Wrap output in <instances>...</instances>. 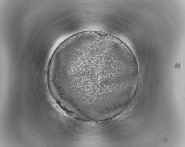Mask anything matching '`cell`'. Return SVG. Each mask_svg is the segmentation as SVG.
<instances>
[{"instance_id": "1", "label": "cell", "mask_w": 185, "mask_h": 147, "mask_svg": "<svg viewBox=\"0 0 185 147\" xmlns=\"http://www.w3.org/2000/svg\"><path fill=\"white\" fill-rule=\"evenodd\" d=\"M57 76L66 92L91 107L112 106L122 101L138 82L136 57L122 40L111 34L92 32L63 47Z\"/></svg>"}]
</instances>
